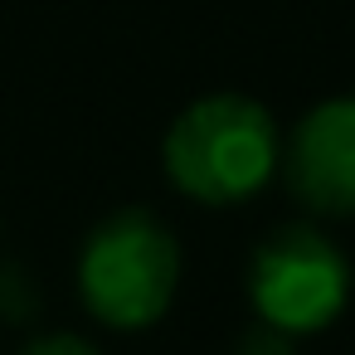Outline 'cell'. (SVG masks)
<instances>
[{
	"label": "cell",
	"mask_w": 355,
	"mask_h": 355,
	"mask_svg": "<svg viewBox=\"0 0 355 355\" xmlns=\"http://www.w3.org/2000/svg\"><path fill=\"white\" fill-rule=\"evenodd\" d=\"M234 355H292V336L277 331V326H268V321H258V326L239 340Z\"/></svg>",
	"instance_id": "6"
},
{
	"label": "cell",
	"mask_w": 355,
	"mask_h": 355,
	"mask_svg": "<svg viewBox=\"0 0 355 355\" xmlns=\"http://www.w3.org/2000/svg\"><path fill=\"white\" fill-rule=\"evenodd\" d=\"M180 287V243L151 209L107 214L78 253L83 306L117 331H146L166 316Z\"/></svg>",
	"instance_id": "2"
},
{
	"label": "cell",
	"mask_w": 355,
	"mask_h": 355,
	"mask_svg": "<svg viewBox=\"0 0 355 355\" xmlns=\"http://www.w3.org/2000/svg\"><path fill=\"white\" fill-rule=\"evenodd\" d=\"M287 180L316 214H355V93L316 103L287 141Z\"/></svg>",
	"instance_id": "4"
},
{
	"label": "cell",
	"mask_w": 355,
	"mask_h": 355,
	"mask_svg": "<svg viewBox=\"0 0 355 355\" xmlns=\"http://www.w3.org/2000/svg\"><path fill=\"white\" fill-rule=\"evenodd\" d=\"M161 156L180 195L200 205H239L272 180L282 137L263 103L243 93H214L171 122Z\"/></svg>",
	"instance_id": "1"
},
{
	"label": "cell",
	"mask_w": 355,
	"mask_h": 355,
	"mask_svg": "<svg viewBox=\"0 0 355 355\" xmlns=\"http://www.w3.org/2000/svg\"><path fill=\"white\" fill-rule=\"evenodd\" d=\"M20 355H103V350H98L93 340L73 336V331H44V336L25 340V345H20Z\"/></svg>",
	"instance_id": "5"
},
{
	"label": "cell",
	"mask_w": 355,
	"mask_h": 355,
	"mask_svg": "<svg viewBox=\"0 0 355 355\" xmlns=\"http://www.w3.org/2000/svg\"><path fill=\"white\" fill-rule=\"evenodd\" d=\"M248 297H253L258 321L287 336H311V331H326L345 311L350 263L326 234L292 224V229H277L253 253Z\"/></svg>",
	"instance_id": "3"
}]
</instances>
